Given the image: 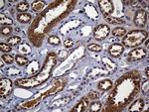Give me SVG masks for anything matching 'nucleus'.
Masks as SVG:
<instances>
[{
    "mask_svg": "<svg viewBox=\"0 0 149 112\" xmlns=\"http://www.w3.org/2000/svg\"><path fill=\"white\" fill-rule=\"evenodd\" d=\"M35 63H36V61H33V62H31V64L29 65L32 66V68H28V73H31V75H33V73H39V71H38V70H39V62H38V63L36 64V66H34Z\"/></svg>",
    "mask_w": 149,
    "mask_h": 112,
    "instance_id": "c85d7f7f",
    "label": "nucleus"
},
{
    "mask_svg": "<svg viewBox=\"0 0 149 112\" xmlns=\"http://www.w3.org/2000/svg\"><path fill=\"white\" fill-rule=\"evenodd\" d=\"M112 86H113V82H112L111 80H109V78L102 80L97 83V88L100 90H102V91L109 90L110 88H112Z\"/></svg>",
    "mask_w": 149,
    "mask_h": 112,
    "instance_id": "4468645a",
    "label": "nucleus"
},
{
    "mask_svg": "<svg viewBox=\"0 0 149 112\" xmlns=\"http://www.w3.org/2000/svg\"><path fill=\"white\" fill-rule=\"evenodd\" d=\"M88 97L90 99H92V100H97V99H98V97H100V93H98V91H91L88 93Z\"/></svg>",
    "mask_w": 149,
    "mask_h": 112,
    "instance_id": "473e14b6",
    "label": "nucleus"
},
{
    "mask_svg": "<svg viewBox=\"0 0 149 112\" xmlns=\"http://www.w3.org/2000/svg\"><path fill=\"white\" fill-rule=\"evenodd\" d=\"M93 37L97 41H103L105 40L110 34V29L109 25H105V24H100L98 26L95 28L93 30Z\"/></svg>",
    "mask_w": 149,
    "mask_h": 112,
    "instance_id": "39448f33",
    "label": "nucleus"
},
{
    "mask_svg": "<svg viewBox=\"0 0 149 112\" xmlns=\"http://www.w3.org/2000/svg\"><path fill=\"white\" fill-rule=\"evenodd\" d=\"M48 43L52 46H60L61 45V39L56 35H52L48 38Z\"/></svg>",
    "mask_w": 149,
    "mask_h": 112,
    "instance_id": "4be33fe9",
    "label": "nucleus"
},
{
    "mask_svg": "<svg viewBox=\"0 0 149 112\" xmlns=\"http://www.w3.org/2000/svg\"><path fill=\"white\" fill-rule=\"evenodd\" d=\"M145 45H146V48H148V46H149V42H148V41H146Z\"/></svg>",
    "mask_w": 149,
    "mask_h": 112,
    "instance_id": "e433bc0d",
    "label": "nucleus"
},
{
    "mask_svg": "<svg viewBox=\"0 0 149 112\" xmlns=\"http://www.w3.org/2000/svg\"><path fill=\"white\" fill-rule=\"evenodd\" d=\"M148 32L144 30H132L122 37V45L126 48H135L147 40Z\"/></svg>",
    "mask_w": 149,
    "mask_h": 112,
    "instance_id": "20e7f679",
    "label": "nucleus"
},
{
    "mask_svg": "<svg viewBox=\"0 0 149 112\" xmlns=\"http://www.w3.org/2000/svg\"><path fill=\"white\" fill-rule=\"evenodd\" d=\"M126 30L122 27H116L112 30L111 34L114 36V37H117V38H120V37H123L124 35L126 34Z\"/></svg>",
    "mask_w": 149,
    "mask_h": 112,
    "instance_id": "aec40b11",
    "label": "nucleus"
},
{
    "mask_svg": "<svg viewBox=\"0 0 149 112\" xmlns=\"http://www.w3.org/2000/svg\"><path fill=\"white\" fill-rule=\"evenodd\" d=\"M17 20L18 22L23 24L30 23L31 20H32V15L29 13H19L17 15Z\"/></svg>",
    "mask_w": 149,
    "mask_h": 112,
    "instance_id": "dca6fc26",
    "label": "nucleus"
},
{
    "mask_svg": "<svg viewBox=\"0 0 149 112\" xmlns=\"http://www.w3.org/2000/svg\"><path fill=\"white\" fill-rule=\"evenodd\" d=\"M0 2H1V5H0V8L2 9V8L4 7V4H5V2H4V0H1Z\"/></svg>",
    "mask_w": 149,
    "mask_h": 112,
    "instance_id": "c9c22d12",
    "label": "nucleus"
},
{
    "mask_svg": "<svg viewBox=\"0 0 149 112\" xmlns=\"http://www.w3.org/2000/svg\"><path fill=\"white\" fill-rule=\"evenodd\" d=\"M13 32V29H12L11 26L9 25H5V26H2L1 28V35L3 36H10Z\"/></svg>",
    "mask_w": 149,
    "mask_h": 112,
    "instance_id": "bb28decb",
    "label": "nucleus"
},
{
    "mask_svg": "<svg viewBox=\"0 0 149 112\" xmlns=\"http://www.w3.org/2000/svg\"><path fill=\"white\" fill-rule=\"evenodd\" d=\"M15 61L16 63H17L18 66H26L28 64V58H26L25 56H23V55H16L15 56Z\"/></svg>",
    "mask_w": 149,
    "mask_h": 112,
    "instance_id": "f3484780",
    "label": "nucleus"
},
{
    "mask_svg": "<svg viewBox=\"0 0 149 112\" xmlns=\"http://www.w3.org/2000/svg\"><path fill=\"white\" fill-rule=\"evenodd\" d=\"M144 108V100L142 98H138L130 104L128 110L129 111H142Z\"/></svg>",
    "mask_w": 149,
    "mask_h": 112,
    "instance_id": "2eb2a0df",
    "label": "nucleus"
},
{
    "mask_svg": "<svg viewBox=\"0 0 149 112\" xmlns=\"http://www.w3.org/2000/svg\"><path fill=\"white\" fill-rule=\"evenodd\" d=\"M105 20H107V23L112 24V25H117V24L124 23V21L122 20L121 18H118V17H110V16H109V17L105 18Z\"/></svg>",
    "mask_w": 149,
    "mask_h": 112,
    "instance_id": "5701e85b",
    "label": "nucleus"
},
{
    "mask_svg": "<svg viewBox=\"0 0 149 112\" xmlns=\"http://www.w3.org/2000/svg\"><path fill=\"white\" fill-rule=\"evenodd\" d=\"M0 50H1L3 53L7 54V53H10L12 49H11L10 45H7V44H4V43H1V44H0Z\"/></svg>",
    "mask_w": 149,
    "mask_h": 112,
    "instance_id": "2f4dec72",
    "label": "nucleus"
},
{
    "mask_svg": "<svg viewBox=\"0 0 149 112\" xmlns=\"http://www.w3.org/2000/svg\"><path fill=\"white\" fill-rule=\"evenodd\" d=\"M1 59L5 62L7 65H12V64H13V62H14V59H15L13 57L11 56V55H9V54H3V55H2V57H1Z\"/></svg>",
    "mask_w": 149,
    "mask_h": 112,
    "instance_id": "c756f323",
    "label": "nucleus"
},
{
    "mask_svg": "<svg viewBox=\"0 0 149 112\" xmlns=\"http://www.w3.org/2000/svg\"><path fill=\"white\" fill-rule=\"evenodd\" d=\"M109 56L112 57V58H119L124 52V47L122 44H118V43H115V44L110 45L109 47Z\"/></svg>",
    "mask_w": 149,
    "mask_h": 112,
    "instance_id": "9b49d317",
    "label": "nucleus"
},
{
    "mask_svg": "<svg viewBox=\"0 0 149 112\" xmlns=\"http://www.w3.org/2000/svg\"><path fill=\"white\" fill-rule=\"evenodd\" d=\"M64 45L65 47L67 48V49H69V48H72L74 46V41L72 39H66L64 42Z\"/></svg>",
    "mask_w": 149,
    "mask_h": 112,
    "instance_id": "72a5a7b5",
    "label": "nucleus"
},
{
    "mask_svg": "<svg viewBox=\"0 0 149 112\" xmlns=\"http://www.w3.org/2000/svg\"><path fill=\"white\" fill-rule=\"evenodd\" d=\"M148 55L147 49H144V48H137V49H134L130 51L127 55V59L130 62H137L141 61L145 58Z\"/></svg>",
    "mask_w": 149,
    "mask_h": 112,
    "instance_id": "6e6552de",
    "label": "nucleus"
},
{
    "mask_svg": "<svg viewBox=\"0 0 149 112\" xmlns=\"http://www.w3.org/2000/svg\"><path fill=\"white\" fill-rule=\"evenodd\" d=\"M0 23H1V25H12L13 24V20H12L11 18L7 17L6 15H4V14H0Z\"/></svg>",
    "mask_w": 149,
    "mask_h": 112,
    "instance_id": "a878e982",
    "label": "nucleus"
},
{
    "mask_svg": "<svg viewBox=\"0 0 149 112\" xmlns=\"http://www.w3.org/2000/svg\"><path fill=\"white\" fill-rule=\"evenodd\" d=\"M88 105H90V98H88V97H83V98L76 104V106L73 107L72 111L73 112H84L88 109Z\"/></svg>",
    "mask_w": 149,
    "mask_h": 112,
    "instance_id": "f8f14e48",
    "label": "nucleus"
},
{
    "mask_svg": "<svg viewBox=\"0 0 149 112\" xmlns=\"http://www.w3.org/2000/svg\"><path fill=\"white\" fill-rule=\"evenodd\" d=\"M58 58L55 53H49L47 55L46 59L44 62V65L41 68L39 73L36 75H32L30 77L21 78L15 82V85L22 88H34L42 85L44 82H46L49 77L52 75V71L57 65Z\"/></svg>",
    "mask_w": 149,
    "mask_h": 112,
    "instance_id": "7ed1b4c3",
    "label": "nucleus"
},
{
    "mask_svg": "<svg viewBox=\"0 0 149 112\" xmlns=\"http://www.w3.org/2000/svg\"><path fill=\"white\" fill-rule=\"evenodd\" d=\"M142 92L144 95H148L149 93V80H145L142 82Z\"/></svg>",
    "mask_w": 149,
    "mask_h": 112,
    "instance_id": "7c9ffc66",
    "label": "nucleus"
},
{
    "mask_svg": "<svg viewBox=\"0 0 149 112\" xmlns=\"http://www.w3.org/2000/svg\"><path fill=\"white\" fill-rule=\"evenodd\" d=\"M18 50H19V52H20V53H22L24 55H27V54L31 53L30 46H29L27 43H21L20 48H18Z\"/></svg>",
    "mask_w": 149,
    "mask_h": 112,
    "instance_id": "393cba45",
    "label": "nucleus"
},
{
    "mask_svg": "<svg viewBox=\"0 0 149 112\" xmlns=\"http://www.w3.org/2000/svg\"><path fill=\"white\" fill-rule=\"evenodd\" d=\"M12 80L7 77H2L0 80V95L2 98H6L12 92Z\"/></svg>",
    "mask_w": 149,
    "mask_h": 112,
    "instance_id": "0eeeda50",
    "label": "nucleus"
},
{
    "mask_svg": "<svg viewBox=\"0 0 149 112\" xmlns=\"http://www.w3.org/2000/svg\"><path fill=\"white\" fill-rule=\"evenodd\" d=\"M66 83H67V82L65 80H57L56 82L53 83L51 88H49L46 92L43 93L44 94V97H47V96H49V95L55 94V93H57V92L61 91V90L65 87Z\"/></svg>",
    "mask_w": 149,
    "mask_h": 112,
    "instance_id": "9d476101",
    "label": "nucleus"
},
{
    "mask_svg": "<svg viewBox=\"0 0 149 112\" xmlns=\"http://www.w3.org/2000/svg\"><path fill=\"white\" fill-rule=\"evenodd\" d=\"M7 42H8V44L11 47H15V46H19L21 44V42H22V40H21V38L19 36H12V37H10L7 40Z\"/></svg>",
    "mask_w": 149,
    "mask_h": 112,
    "instance_id": "a211bd4d",
    "label": "nucleus"
},
{
    "mask_svg": "<svg viewBox=\"0 0 149 112\" xmlns=\"http://www.w3.org/2000/svg\"><path fill=\"white\" fill-rule=\"evenodd\" d=\"M148 20V12L144 9H139L135 12L133 18V22L135 24V26H137L139 28H143L144 26H146Z\"/></svg>",
    "mask_w": 149,
    "mask_h": 112,
    "instance_id": "423d86ee",
    "label": "nucleus"
},
{
    "mask_svg": "<svg viewBox=\"0 0 149 112\" xmlns=\"http://www.w3.org/2000/svg\"><path fill=\"white\" fill-rule=\"evenodd\" d=\"M140 75L138 71H127L117 80L114 88L107 98L105 111H119L124 109L139 92Z\"/></svg>",
    "mask_w": 149,
    "mask_h": 112,
    "instance_id": "f03ea898",
    "label": "nucleus"
},
{
    "mask_svg": "<svg viewBox=\"0 0 149 112\" xmlns=\"http://www.w3.org/2000/svg\"><path fill=\"white\" fill-rule=\"evenodd\" d=\"M148 71H149V68L147 66V68H146V70H145V75H146V77H148V75H149V73H148Z\"/></svg>",
    "mask_w": 149,
    "mask_h": 112,
    "instance_id": "f704fd0d",
    "label": "nucleus"
},
{
    "mask_svg": "<svg viewBox=\"0 0 149 112\" xmlns=\"http://www.w3.org/2000/svg\"><path fill=\"white\" fill-rule=\"evenodd\" d=\"M102 63H103V65H104L105 68H107V71L109 73H114V71L117 70L116 64L113 63V62H112L109 58H107V57H102Z\"/></svg>",
    "mask_w": 149,
    "mask_h": 112,
    "instance_id": "ddd939ff",
    "label": "nucleus"
},
{
    "mask_svg": "<svg viewBox=\"0 0 149 112\" xmlns=\"http://www.w3.org/2000/svg\"><path fill=\"white\" fill-rule=\"evenodd\" d=\"M76 3V0H57L41 12L28 30V38L31 43L39 47L45 36L71 13Z\"/></svg>",
    "mask_w": 149,
    "mask_h": 112,
    "instance_id": "f257e3e1",
    "label": "nucleus"
},
{
    "mask_svg": "<svg viewBox=\"0 0 149 112\" xmlns=\"http://www.w3.org/2000/svg\"><path fill=\"white\" fill-rule=\"evenodd\" d=\"M102 104L100 101H93L90 104V110L97 112V111L102 110Z\"/></svg>",
    "mask_w": 149,
    "mask_h": 112,
    "instance_id": "b1692460",
    "label": "nucleus"
},
{
    "mask_svg": "<svg viewBox=\"0 0 149 112\" xmlns=\"http://www.w3.org/2000/svg\"><path fill=\"white\" fill-rule=\"evenodd\" d=\"M98 6H100V11H102V15L104 16V18L110 16V14H112V12L114 10L113 3L110 0H100Z\"/></svg>",
    "mask_w": 149,
    "mask_h": 112,
    "instance_id": "1a4fd4ad",
    "label": "nucleus"
},
{
    "mask_svg": "<svg viewBox=\"0 0 149 112\" xmlns=\"http://www.w3.org/2000/svg\"><path fill=\"white\" fill-rule=\"evenodd\" d=\"M44 6H45V2L41 1V0H37V1L33 2L32 3V9L34 10L35 12H39L44 9Z\"/></svg>",
    "mask_w": 149,
    "mask_h": 112,
    "instance_id": "412c9836",
    "label": "nucleus"
},
{
    "mask_svg": "<svg viewBox=\"0 0 149 112\" xmlns=\"http://www.w3.org/2000/svg\"><path fill=\"white\" fill-rule=\"evenodd\" d=\"M16 9H17V11L19 13H27V11L29 9L28 2L22 1V2H20V3H18L17 6H16Z\"/></svg>",
    "mask_w": 149,
    "mask_h": 112,
    "instance_id": "6ab92c4d",
    "label": "nucleus"
},
{
    "mask_svg": "<svg viewBox=\"0 0 149 112\" xmlns=\"http://www.w3.org/2000/svg\"><path fill=\"white\" fill-rule=\"evenodd\" d=\"M88 50L91 52H95V53H100V52H102V48L97 44H90L88 46Z\"/></svg>",
    "mask_w": 149,
    "mask_h": 112,
    "instance_id": "cd10ccee",
    "label": "nucleus"
}]
</instances>
